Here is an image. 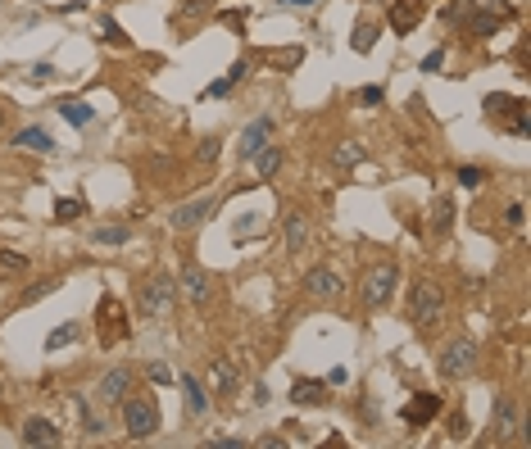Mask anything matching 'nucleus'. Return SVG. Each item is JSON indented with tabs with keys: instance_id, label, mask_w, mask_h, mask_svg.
Masks as SVG:
<instances>
[{
	"instance_id": "nucleus-41",
	"label": "nucleus",
	"mask_w": 531,
	"mask_h": 449,
	"mask_svg": "<svg viewBox=\"0 0 531 449\" xmlns=\"http://www.w3.org/2000/svg\"><path fill=\"white\" fill-rule=\"evenodd\" d=\"M205 445H214V449H246V441H227V436H214V441H205Z\"/></svg>"
},
{
	"instance_id": "nucleus-19",
	"label": "nucleus",
	"mask_w": 531,
	"mask_h": 449,
	"mask_svg": "<svg viewBox=\"0 0 531 449\" xmlns=\"http://www.w3.org/2000/svg\"><path fill=\"white\" fill-rule=\"evenodd\" d=\"M209 381H214L218 395H231V390H236V368H231L227 359H209Z\"/></svg>"
},
{
	"instance_id": "nucleus-13",
	"label": "nucleus",
	"mask_w": 531,
	"mask_h": 449,
	"mask_svg": "<svg viewBox=\"0 0 531 449\" xmlns=\"http://www.w3.org/2000/svg\"><path fill=\"white\" fill-rule=\"evenodd\" d=\"M282 236H286V254H304L309 241H314V227H309L304 214H286L282 218Z\"/></svg>"
},
{
	"instance_id": "nucleus-21",
	"label": "nucleus",
	"mask_w": 531,
	"mask_h": 449,
	"mask_svg": "<svg viewBox=\"0 0 531 449\" xmlns=\"http://www.w3.org/2000/svg\"><path fill=\"white\" fill-rule=\"evenodd\" d=\"M527 104L518 95H486V118H509V113H523Z\"/></svg>"
},
{
	"instance_id": "nucleus-4",
	"label": "nucleus",
	"mask_w": 531,
	"mask_h": 449,
	"mask_svg": "<svg viewBox=\"0 0 531 449\" xmlns=\"http://www.w3.org/2000/svg\"><path fill=\"white\" fill-rule=\"evenodd\" d=\"M395 282H400V268H395L391 259L372 263V268L363 272V282H359V304H363V309H382V304H391Z\"/></svg>"
},
{
	"instance_id": "nucleus-40",
	"label": "nucleus",
	"mask_w": 531,
	"mask_h": 449,
	"mask_svg": "<svg viewBox=\"0 0 531 449\" xmlns=\"http://www.w3.org/2000/svg\"><path fill=\"white\" fill-rule=\"evenodd\" d=\"M382 95H386L382 87H363V91H359V100H363V104H382Z\"/></svg>"
},
{
	"instance_id": "nucleus-44",
	"label": "nucleus",
	"mask_w": 531,
	"mask_h": 449,
	"mask_svg": "<svg viewBox=\"0 0 531 449\" xmlns=\"http://www.w3.org/2000/svg\"><path fill=\"white\" fill-rule=\"evenodd\" d=\"M227 91H231V82H227V78H223V82H214V87H209V91H205V95H227Z\"/></svg>"
},
{
	"instance_id": "nucleus-26",
	"label": "nucleus",
	"mask_w": 531,
	"mask_h": 449,
	"mask_svg": "<svg viewBox=\"0 0 531 449\" xmlns=\"http://www.w3.org/2000/svg\"><path fill=\"white\" fill-rule=\"evenodd\" d=\"M82 214H86L82 200H55V223H77Z\"/></svg>"
},
{
	"instance_id": "nucleus-5",
	"label": "nucleus",
	"mask_w": 531,
	"mask_h": 449,
	"mask_svg": "<svg viewBox=\"0 0 531 449\" xmlns=\"http://www.w3.org/2000/svg\"><path fill=\"white\" fill-rule=\"evenodd\" d=\"M472 372H477V345H472L468 336L450 340L445 354H441V377H445V381H463V377H472Z\"/></svg>"
},
{
	"instance_id": "nucleus-46",
	"label": "nucleus",
	"mask_w": 531,
	"mask_h": 449,
	"mask_svg": "<svg viewBox=\"0 0 531 449\" xmlns=\"http://www.w3.org/2000/svg\"><path fill=\"white\" fill-rule=\"evenodd\" d=\"M282 5H291V9H309V5H318V0H282Z\"/></svg>"
},
{
	"instance_id": "nucleus-8",
	"label": "nucleus",
	"mask_w": 531,
	"mask_h": 449,
	"mask_svg": "<svg viewBox=\"0 0 531 449\" xmlns=\"http://www.w3.org/2000/svg\"><path fill=\"white\" fill-rule=\"evenodd\" d=\"M441 408H445V399H441V395H431V390H422V395H413L409 404L400 408V422H404V427H413V431H418V427H427L431 417L441 413Z\"/></svg>"
},
{
	"instance_id": "nucleus-23",
	"label": "nucleus",
	"mask_w": 531,
	"mask_h": 449,
	"mask_svg": "<svg viewBox=\"0 0 531 449\" xmlns=\"http://www.w3.org/2000/svg\"><path fill=\"white\" fill-rule=\"evenodd\" d=\"M60 113L73 123V127H86V123L95 118V109H91L86 100H60Z\"/></svg>"
},
{
	"instance_id": "nucleus-28",
	"label": "nucleus",
	"mask_w": 531,
	"mask_h": 449,
	"mask_svg": "<svg viewBox=\"0 0 531 449\" xmlns=\"http://www.w3.org/2000/svg\"><path fill=\"white\" fill-rule=\"evenodd\" d=\"M77 340V322H64V327H55L51 336H46V350H60V345H73Z\"/></svg>"
},
{
	"instance_id": "nucleus-10",
	"label": "nucleus",
	"mask_w": 531,
	"mask_h": 449,
	"mask_svg": "<svg viewBox=\"0 0 531 449\" xmlns=\"http://www.w3.org/2000/svg\"><path fill=\"white\" fill-rule=\"evenodd\" d=\"M95 318H105V327H109V331L100 336L105 345H119V340L128 336V309H123V304L114 300V295H105V300H100V309H95Z\"/></svg>"
},
{
	"instance_id": "nucleus-24",
	"label": "nucleus",
	"mask_w": 531,
	"mask_h": 449,
	"mask_svg": "<svg viewBox=\"0 0 531 449\" xmlns=\"http://www.w3.org/2000/svg\"><path fill=\"white\" fill-rule=\"evenodd\" d=\"M332 164H336V168H359V164H363V146H354V141H341V146L332 150Z\"/></svg>"
},
{
	"instance_id": "nucleus-3",
	"label": "nucleus",
	"mask_w": 531,
	"mask_h": 449,
	"mask_svg": "<svg viewBox=\"0 0 531 449\" xmlns=\"http://www.w3.org/2000/svg\"><path fill=\"white\" fill-rule=\"evenodd\" d=\"M173 300H177V282L168 272H154L137 286V313L141 318H163L173 309Z\"/></svg>"
},
{
	"instance_id": "nucleus-20",
	"label": "nucleus",
	"mask_w": 531,
	"mask_h": 449,
	"mask_svg": "<svg viewBox=\"0 0 531 449\" xmlns=\"http://www.w3.org/2000/svg\"><path fill=\"white\" fill-rule=\"evenodd\" d=\"M182 390H187V413L191 417H200L209 408V399H205V386H200L196 377H191V372H182Z\"/></svg>"
},
{
	"instance_id": "nucleus-33",
	"label": "nucleus",
	"mask_w": 531,
	"mask_h": 449,
	"mask_svg": "<svg viewBox=\"0 0 531 449\" xmlns=\"http://www.w3.org/2000/svg\"><path fill=\"white\" fill-rule=\"evenodd\" d=\"M481 181H486V168H477V164H468V168H459V186H468V191H477Z\"/></svg>"
},
{
	"instance_id": "nucleus-18",
	"label": "nucleus",
	"mask_w": 531,
	"mask_h": 449,
	"mask_svg": "<svg viewBox=\"0 0 531 449\" xmlns=\"http://www.w3.org/2000/svg\"><path fill=\"white\" fill-rule=\"evenodd\" d=\"M14 146H18V150H36V155H55L51 132H41V127H18V132H14Z\"/></svg>"
},
{
	"instance_id": "nucleus-25",
	"label": "nucleus",
	"mask_w": 531,
	"mask_h": 449,
	"mask_svg": "<svg viewBox=\"0 0 531 449\" xmlns=\"http://www.w3.org/2000/svg\"><path fill=\"white\" fill-rule=\"evenodd\" d=\"M205 14H209V0H187V5L173 14V23H177V27H191L196 18H205Z\"/></svg>"
},
{
	"instance_id": "nucleus-7",
	"label": "nucleus",
	"mask_w": 531,
	"mask_h": 449,
	"mask_svg": "<svg viewBox=\"0 0 531 449\" xmlns=\"http://www.w3.org/2000/svg\"><path fill=\"white\" fill-rule=\"evenodd\" d=\"M218 214V200L214 195H200V200H191V205H177L168 214V227L173 232H196L200 223H205V218H214Z\"/></svg>"
},
{
	"instance_id": "nucleus-45",
	"label": "nucleus",
	"mask_w": 531,
	"mask_h": 449,
	"mask_svg": "<svg viewBox=\"0 0 531 449\" xmlns=\"http://www.w3.org/2000/svg\"><path fill=\"white\" fill-rule=\"evenodd\" d=\"M5 127H9V104L0 100V132H5Z\"/></svg>"
},
{
	"instance_id": "nucleus-22",
	"label": "nucleus",
	"mask_w": 531,
	"mask_h": 449,
	"mask_svg": "<svg viewBox=\"0 0 531 449\" xmlns=\"http://www.w3.org/2000/svg\"><path fill=\"white\" fill-rule=\"evenodd\" d=\"M255 168H259V181H268L277 168H282V146H273V141H268V146L255 155Z\"/></svg>"
},
{
	"instance_id": "nucleus-34",
	"label": "nucleus",
	"mask_w": 531,
	"mask_h": 449,
	"mask_svg": "<svg viewBox=\"0 0 531 449\" xmlns=\"http://www.w3.org/2000/svg\"><path fill=\"white\" fill-rule=\"evenodd\" d=\"M450 441H468V413H450Z\"/></svg>"
},
{
	"instance_id": "nucleus-42",
	"label": "nucleus",
	"mask_w": 531,
	"mask_h": 449,
	"mask_svg": "<svg viewBox=\"0 0 531 449\" xmlns=\"http://www.w3.org/2000/svg\"><path fill=\"white\" fill-rule=\"evenodd\" d=\"M523 223H527V209L513 205V209H509V227H523Z\"/></svg>"
},
{
	"instance_id": "nucleus-16",
	"label": "nucleus",
	"mask_w": 531,
	"mask_h": 449,
	"mask_svg": "<svg viewBox=\"0 0 531 449\" xmlns=\"http://www.w3.org/2000/svg\"><path fill=\"white\" fill-rule=\"evenodd\" d=\"M418 18H422V0H395L391 5V32L409 36L418 27Z\"/></svg>"
},
{
	"instance_id": "nucleus-29",
	"label": "nucleus",
	"mask_w": 531,
	"mask_h": 449,
	"mask_svg": "<svg viewBox=\"0 0 531 449\" xmlns=\"http://www.w3.org/2000/svg\"><path fill=\"white\" fill-rule=\"evenodd\" d=\"M350 41H354V50H359V55H368V50H372V41H377V27H372V23H359Z\"/></svg>"
},
{
	"instance_id": "nucleus-32",
	"label": "nucleus",
	"mask_w": 531,
	"mask_h": 449,
	"mask_svg": "<svg viewBox=\"0 0 531 449\" xmlns=\"http://www.w3.org/2000/svg\"><path fill=\"white\" fill-rule=\"evenodd\" d=\"M218 150H223V137H205V141H200V150H196V159H200V164H214Z\"/></svg>"
},
{
	"instance_id": "nucleus-15",
	"label": "nucleus",
	"mask_w": 531,
	"mask_h": 449,
	"mask_svg": "<svg viewBox=\"0 0 531 449\" xmlns=\"http://www.w3.org/2000/svg\"><path fill=\"white\" fill-rule=\"evenodd\" d=\"M327 399H332V395H327V381H309V377H300V381L291 386V404H295V408H323Z\"/></svg>"
},
{
	"instance_id": "nucleus-30",
	"label": "nucleus",
	"mask_w": 531,
	"mask_h": 449,
	"mask_svg": "<svg viewBox=\"0 0 531 449\" xmlns=\"http://www.w3.org/2000/svg\"><path fill=\"white\" fill-rule=\"evenodd\" d=\"M495 32H499V14H477L472 18V36L486 41V36H495Z\"/></svg>"
},
{
	"instance_id": "nucleus-43",
	"label": "nucleus",
	"mask_w": 531,
	"mask_h": 449,
	"mask_svg": "<svg viewBox=\"0 0 531 449\" xmlns=\"http://www.w3.org/2000/svg\"><path fill=\"white\" fill-rule=\"evenodd\" d=\"M32 78H36V82H51V78H55V69H51V64H36Z\"/></svg>"
},
{
	"instance_id": "nucleus-11",
	"label": "nucleus",
	"mask_w": 531,
	"mask_h": 449,
	"mask_svg": "<svg viewBox=\"0 0 531 449\" xmlns=\"http://www.w3.org/2000/svg\"><path fill=\"white\" fill-rule=\"evenodd\" d=\"M490 422H495V441H499V445L518 441V431H523V427H518V404H513L509 395L495 399V408H490Z\"/></svg>"
},
{
	"instance_id": "nucleus-12",
	"label": "nucleus",
	"mask_w": 531,
	"mask_h": 449,
	"mask_svg": "<svg viewBox=\"0 0 531 449\" xmlns=\"http://www.w3.org/2000/svg\"><path fill=\"white\" fill-rule=\"evenodd\" d=\"M132 381H137V377H132V368H109V372L100 377V386H95L100 404H114V408H119V404H123V395L132 390Z\"/></svg>"
},
{
	"instance_id": "nucleus-38",
	"label": "nucleus",
	"mask_w": 531,
	"mask_h": 449,
	"mask_svg": "<svg viewBox=\"0 0 531 449\" xmlns=\"http://www.w3.org/2000/svg\"><path fill=\"white\" fill-rule=\"evenodd\" d=\"M441 64H445V50H431V55H422V69H427V73H436Z\"/></svg>"
},
{
	"instance_id": "nucleus-6",
	"label": "nucleus",
	"mask_w": 531,
	"mask_h": 449,
	"mask_svg": "<svg viewBox=\"0 0 531 449\" xmlns=\"http://www.w3.org/2000/svg\"><path fill=\"white\" fill-rule=\"evenodd\" d=\"M304 295H309V300H318V304H336V300L345 295L341 272L327 268V263H323V268H309V272H304Z\"/></svg>"
},
{
	"instance_id": "nucleus-17",
	"label": "nucleus",
	"mask_w": 531,
	"mask_h": 449,
	"mask_svg": "<svg viewBox=\"0 0 531 449\" xmlns=\"http://www.w3.org/2000/svg\"><path fill=\"white\" fill-rule=\"evenodd\" d=\"M23 445H60V427L51 417H27L23 422Z\"/></svg>"
},
{
	"instance_id": "nucleus-14",
	"label": "nucleus",
	"mask_w": 531,
	"mask_h": 449,
	"mask_svg": "<svg viewBox=\"0 0 531 449\" xmlns=\"http://www.w3.org/2000/svg\"><path fill=\"white\" fill-rule=\"evenodd\" d=\"M268 137H273V113H259V118L246 127V137H241V159H255L259 150L268 146Z\"/></svg>"
},
{
	"instance_id": "nucleus-2",
	"label": "nucleus",
	"mask_w": 531,
	"mask_h": 449,
	"mask_svg": "<svg viewBox=\"0 0 531 449\" xmlns=\"http://www.w3.org/2000/svg\"><path fill=\"white\" fill-rule=\"evenodd\" d=\"M409 322L418 331H436L445 322V291L436 282H427V277L409 286Z\"/></svg>"
},
{
	"instance_id": "nucleus-9",
	"label": "nucleus",
	"mask_w": 531,
	"mask_h": 449,
	"mask_svg": "<svg viewBox=\"0 0 531 449\" xmlns=\"http://www.w3.org/2000/svg\"><path fill=\"white\" fill-rule=\"evenodd\" d=\"M177 286L187 291V300L196 304V309H205V304L214 300V277L200 268V263H187V268H182V277H177Z\"/></svg>"
},
{
	"instance_id": "nucleus-27",
	"label": "nucleus",
	"mask_w": 531,
	"mask_h": 449,
	"mask_svg": "<svg viewBox=\"0 0 531 449\" xmlns=\"http://www.w3.org/2000/svg\"><path fill=\"white\" fill-rule=\"evenodd\" d=\"M132 227H95V245H128Z\"/></svg>"
},
{
	"instance_id": "nucleus-31",
	"label": "nucleus",
	"mask_w": 531,
	"mask_h": 449,
	"mask_svg": "<svg viewBox=\"0 0 531 449\" xmlns=\"http://www.w3.org/2000/svg\"><path fill=\"white\" fill-rule=\"evenodd\" d=\"M450 223H455V205H450V200H441L436 214H431V227H436V232H450Z\"/></svg>"
},
{
	"instance_id": "nucleus-37",
	"label": "nucleus",
	"mask_w": 531,
	"mask_h": 449,
	"mask_svg": "<svg viewBox=\"0 0 531 449\" xmlns=\"http://www.w3.org/2000/svg\"><path fill=\"white\" fill-rule=\"evenodd\" d=\"M300 60H304V50H300V46H291V50L273 55V64H300Z\"/></svg>"
},
{
	"instance_id": "nucleus-39",
	"label": "nucleus",
	"mask_w": 531,
	"mask_h": 449,
	"mask_svg": "<svg viewBox=\"0 0 531 449\" xmlns=\"http://www.w3.org/2000/svg\"><path fill=\"white\" fill-rule=\"evenodd\" d=\"M150 381H173V368H163V363H150Z\"/></svg>"
},
{
	"instance_id": "nucleus-36",
	"label": "nucleus",
	"mask_w": 531,
	"mask_h": 449,
	"mask_svg": "<svg viewBox=\"0 0 531 449\" xmlns=\"http://www.w3.org/2000/svg\"><path fill=\"white\" fill-rule=\"evenodd\" d=\"M246 73H250V55H246V60H236V64H231V69H227V82H231V87H236V82L246 78Z\"/></svg>"
},
{
	"instance_id": "nucleus-35",
	"label": "nucleus",
	"mask_w": 531,
	"mask_h": 449,
	"mask_svg": "<svg viewBox=\"0 0 531 449\" xmlns=\"http://www.w3.org/2000/svg\"><path fill=\"white\" fill-rule=\"evenodd\" d=\"M0 263H5L9 272H18V268H27V259L23 254H14V250H0Z\"/></svg>"
},
{
	"instance_id": "nucleus-1",
	"label": "nucleus",
	"mask_w": 531,
	"mask_h": 449,
	"mask_svg": "<svg viewBox=\"0 0 531 449\" xmlns=\"http://www.w3.org/2000/svg\"><path fill=\"white\" fill-rule=\"evenodd\" d=\"M119 413H123V431L132 441H150L159 431V399H154V390H128Z\"/></svg>"
}]
</instances>
